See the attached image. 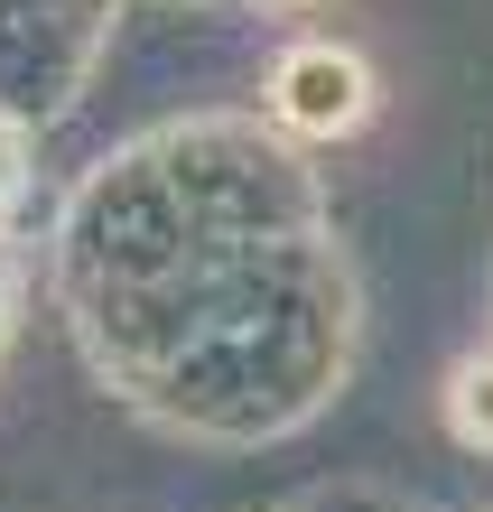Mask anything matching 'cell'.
Returning <instances> with one entry per match:
<instances>
[{"mask_svg":"<svg viewBox=\"0 0 493 512\" xmlns=\"http://www.w3.org/2000/svg\"><path fill=\"white\" fill-rule=\"evenodd\" d=\"M363 103H373V75L354 56H335V47H307V56L280 66V112L298 131H354Z\"/></svg>","mask_w":493,"mask_h":512,"instance_id":"1","label":"cell"},{"mask_svg":"<svg viewBox=\"0 0 493 512\" xmlns=\"http://www.w3.org/2000/svg\"><path fill=\"white\" fill-rule=\"evenodd\" d=\"M456 429H466V438H493V364L456 382Z\"/></svg>","mask_w":493,"mask_h":512,"instance_id":"2","label":"cell"}]
</instances>
